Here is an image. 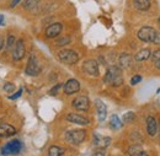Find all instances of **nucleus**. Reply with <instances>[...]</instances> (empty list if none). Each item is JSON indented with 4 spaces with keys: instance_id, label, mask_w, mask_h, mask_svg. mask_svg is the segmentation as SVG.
<instances>
[{
    "instance_id": "obj_1",
    "label": "nucleus",
    "mask_w": 160,
    "mask_h": 156,
    "mask_svg": "<svg viewBox=\"0 0 160 156\" xmlns=\"http://www.w3.org/2000/svg\"><path fill=\"white\" fill-rule=\"evenodd\" d=\"M105 82L108 84V85H112V86H120L123 82V75H122V69L120 66H116V65H112L107 69L106 74H105Z\"/></svg>"
},
{
    "instance_id": "obj_2",
    "label": "nucleus",
    "mask_w": 160,
    "mask_h": 156,
    "mask_svg": "<svg viewBox=\"0 0 160 156\" xmlns=\"http://www.w3.org/2000/svg\"><path fill=\"white\" fill-rule=\"evenodd\" d=\"M85 137H86V132L84 129H74L65 133V140L74 145H79L80 143H82Z\"/></svg>"
},
{
    "instance_id": "obj_3",
    "label": "nucleus",
    "mask_w": 160,
    "mask_h": 156,
    "mask_svg": "<svg viewBox=\"0 0 160 156\" xmlns=\"http://www.w3.org/2000/svg\"><path fill=\"white\" fill-rule=\"evenodd\" d=\"M21 149H22V143L18 139H14L1 148V155H15L20 153Z\"/></svg>"
},
{
    "instance_id": "obj_4",
    "label": "nucleus",
    "mask_w": 160,
    "mask_h": 156,
    "mask_svg": "<svg viewBox=\"0 0 160 156\" xmlns=\"http://www.w3.org/2000/svg\"><path fill=\"white\" fill-rule=\"evenodd\" d=\"M157 37V31L150 26H144L138 31V38L145 43H154Z\"/></svg>"
},
{
    "instance_id": "obj_5",
    "label": "nucleus",
    "mask_w": 160,
    "mask_h": 156,
    "mask_svg": "<svg viewBox=\"0 0 160 156\" xmlns=\"http://www.w3.org/2000/svg\"><path fill=\"white\" fill-rule=\"evenodd\" d=\"M58 58L64 64H75L79 60V56L72 49H63L58 53Z\"/></svg>"
},
{
    "instance_id": "obj_6",
    "label": "nucleus",
    "mask_w": 160,
    "mask_h": 156,
    "mask_svg": "<svg viewBox=\"0 0 160 156\" xmlns=\"http://www.w3.org/2000/svg\"><path fill=\"white\" fill-rule=\"evenodd\" d=\"M41 71V66L37 61V58L35 56H31L28 59V63H27V66H26V74L27 75H31V76H36L38 75Z\"/></svg>"
},
{
    "instance_id": "obj_7",
    "label": "nucleus",
    "mask_w": 160,
    "mask_h": 156,
    "mask_svg": "<svg viewBox=\"0 0 160 156\" xmlns=\"http://www.w3.org/2000/svg\"><path fill=\"white\" fill-rule=\"evenodd\" d=\"M73 107L78 111H88L89 107H90V102H89V98L86 96H80V97H77L74 101H73Z\"/></svg>"
},
{
    "instance_id": "obj_8",
    "label": "nucleus",
    "mask_w": 160,
    "mask_h": 156,
    "mask_svg": "<svg viewBox=\"0 0 160 156\" xmlns=\"http://www.w3.org/2000/svg\"><path fill=\"white\" fill-rule=\"evenodd\" d=\"M85 73H88L91 76H98L99 75V65L96 60H86L82 65Z\"/></svg>"
},
{
    "instance_id": "obj_9",
    "label": "nucleus",
    "mask_w": 160,
    "mask_h": 156,
    "mask_svg": "<svg viewBox=\"0 0 160 156\" xmlns=\"http://www.w3.org/2000/svg\"><path fill=\"white\" fill-rule=\"evenodd\" d=\"M80 90V84L78 80L75 79H70L65 82L64 85V92L67 95H73V94H77Z\"/></svg>"
},
{
    "instance_id": "obj_10",
    "label": "nucleus",
    "mask_w": 160,
    "mask_h": 156,
    "mask_svg": "<svg viewBox=\"0 0 160 156\" xmlns=\"http://www.w3.org/2000/svg\"><path fill=\"white\" fill-rule=\"evenodd\" d=\"M62 30H63L62 23H59V22L52 23V25L48 26L47 30H46V37H47V38H54V37H57L60 32H62Z\"/></svg>"
},
{
    "instance_id": "obj_11",
    "label": "nucleus",
    "mask_w": 160,
    "mask_h": 156,
    "mask_svg": "<svg viewBox=\"0 0 160 156\" xmlns=\"http://www.w3.org/2000/svg\"><path fill=\"white\" fill-rule=\"evenodd\" d=\"M25 56V43L22 39L16 41V44L14 47V52H12V58L14 60H21Z\"/></svg>"
},
{
    "instance_id": "obj_12",
    "label": "nucleus",
    "mask_w": 160,
    "mask_h": 156,
    "mask_svg": "<svg viewBox=\"0 0 160 156\" xmlns=\"http://www.w3.org/2000/svg\"><path fill=\"white\" fill-rule=\"evenodd\" d=\"M158 128H159V124L157 122V119L152 116L147 118V130H148V134L150 137H154L158 132Z\"/></svg>"
},
{
    "instance_id": "obj_13",
    "label": "nucleus",
    "mask_w": 160,
    "mask_h": 156,
    "mask_svg": "<svg viewBox=\"0 0 160 156\" xmlns=\"http://www.w3.org/2000/svg\"><path fill=\"white\" fill-rule=\"evenodd\" d=\"M67 120L72 122V123H75V124H80V125H88L90 123V120L86 117H82V116L77 115V113H69L67 116Z\"/></svg>"
},
{
    "instance_id": "obj_14",
    "label": "nucleus",
    "mask_w": 160,
    "mask_h": 156,
    "mask_svg": "<svg viewBox=\"0 0 160 156\" xmlns=\"http://www.w3.org/2000/svg\"><path fill=\"white\" fill-rule=\"evenodd\" d=\"M110 144H111V138L99 135V134H95V135H94V145H95L96 148L105 149V148H107Z\"/></svg>"
},
{
    "instance_id": "obj_15",
    "label": "nucleus",
    "mask_w": 160,
    "mask_h": 156,
    "mask_svg": "<svg viewBox=\"0 0 160 156\" xmlns=\"http://www.w3.org/2000/svg\"><path fill=\"white\" fill-rule=\"evenodd\" d=\"M16 133V129L10 124H0V138H9Z\"/></svg>"
},
{
    "instance_id": "obj_16",
    "label": "nucleus",
    "mask_w": 160,
    "mask_h": 156,
    "mask_svg": "<svg viewBox=\"0 0 160 156\" xmlns=\"http://www.w3.org/2000/svg\"><path fill=\"white\" fill-rule=\"evenodd\" d=\"M95 105H96V110H98V116H99V120L103 122L106 119L107 116V108H106V105L101 101V100H96L95 101Z\"/></svg>"
},
{
    "instance_id": "obj_17",
    "label": "nucleus",
    "mask_w": 160,
    "mask_h": 156,
    "mask_svg": "<svg viewBox=\"0 0 160 156\" xmlns=\"http://www.w3.org/2000/svg\"><path fill=\"white\" fill-rule=\"evenodd\" d=\"M134 57H132L129 53H122L120 56V65L121 68H129L132 65Z\"/></svg>"
},
{
    "instance_id": "obj_18",
    "label": "nucleus",
    "mask_w": 160,
    "mask_h": 156,
    "mask_svg": "<svg viewBox=\"0 0 160 156\" xmlns=\"http://www.w3.org/2000/svg\"><path fill=\"white\" fill-rule=\"evenodd\" d=\"M128 155L129 156H148V154L140 148L139 145H132L128 149Z\"/></svg>"
},
{
    "instance_id": "obj_19",
    "label": "nucleus",
    "mask_w": 160,
    "mask_h": 156,
    "mask_svg": "<svg viewBox=\"0 0 160 156\" xmlns=\"http://www.w3.org/2000/svg\"><path fill=\"white\" fill-rule=\"evenodd\" d=\"M134 6L139 11H147L150 7V0H134Z\"/></svg>"
},
{
    "instance_id": "obj_20",
    "label": "nucleus",
    "mask_w": 160,
    "mask_h": 156,
    "mask_svg": "<svg viewBox=\"0 0 160 156\" xmlns=\"http://www.w3.org/2000/svg\"><path fill=\"white\" fill-rule=\"evenodd\" d=\"M48 156H64V149L57 145H53L48 150Z\"/></svg>"
},
{
    "instance_id": "obj_21",
    "label": "nucleus",
    "mask_w": 160,
    "mask_h": 156,
    "mask_svg": "<svg viewBox=\"0 0 160 156\" xmlns=\"http://www.w3.org/2000/svg\"><path fill=\"white\" fill-rule=\"evenodd\" d=\"M150 57V51L149 49H142L139 51L136 56H134V59L137 61H143V60H147V59Z\"/></svg>"
},
{
    "instance_id": "obj_22",
    "label": "nucleus",
    "mask_w": 160,
    "mask_h": 156,
    "mask_svg": "<svg viewBox=\"0 0 160 156\" xmlns=\"http://www.w3.org/2000/svg\"><path fill=\"white\" fill-rule=\"evenodd\" d=\"M110 125H111V128L112 129H120L121 127H122V122H121V119L118 116H116V115H113L112 117L110 118Z\"/></svg>"
},
{
    "instance_id": "obj_23",
    "label": "nucleus",
    "mask_w": 160,
    "mask_h": 156,
    "mask_svg": "<svg viewBox=\"0 0 160 156\" xmlns=\"http://www.w3.org/2000/svg\"><path fill=\"white\" fill-rule=\"evenodd\" d=\"M38 2H40V0H25L23 1V6L27 10H32L38 5Z\"/></svg>"
},
{
    "instance_id": "obj_24",
    "label": "nucleus",
    "mask_w": 160,
    "mask_h": 156,
    "mask_svg": "<svg viewBox=\"0 0 160 156\" xmlns=\"http://www.w3.org/2000/svg\"><path fill=\"white\" fill-rule=\"evenodd\" d=\"M15 44H16V37L12 36V35H10V36L8 37V41H6V47H8V49H12V48L15 47Z\"/></svg>"
},
{
    "instance_id": "obj_25",
    "label": "nucleus",
    "mask_w": 160,
    "mask_h": 156,
    "mask_svg": "<svg viewBox=\"0 0 160 156\" xmlns=\"http://www.w3.org/2000/svg\"><path fill=\"white\" fill-rule=\"evenodd\" d=\"M134 118H136V115H134L133 112H127V113H124V116H123V122L131 123V122L134 120Z\"/></svg>"
},
{
    "instance_id": "obj_26",
    "label": "nucleus",
    "mask_w": 160,
    "mask_h": 156,
    "mask_svg": "<svg viewBox=\"0 0 160 156\" xmlns=\"http://www.w3.org/2000/svg\"><path fill=\"white\" fill-rule=\"evenodd\" d=\"M4 91H6V92H12V91H15V85L11 84V82L4 84Z\"/></svg>"
},
{
    "instance_id": "obj_27",
    "label": "nucleus",
    "mask_w": 160,
    "mask_h": 156,
    "mask_svg": "<svg viewBox=\"0 0 160 156\" xmlns=\"http://www.w3.org/2000/svg\"><path fill=\"white\" fill-rule=\"evenodd\" d=\"M70 42V38L69 37H62V38L57 39V46H65Z\"/></svg>"
},
{
    "instance_id": "obj_28",
    "label": "nucleus",
    "mask_w": 160,
    "mask_h": 156,
    "mask_svg": "<svg viewBox=\"0 0 160 156\" xmlns=\"http://www.w3.org/2000/svg\"><path fill=\"white\" fill-rule=\"evenodd\" d=\"M140 81H142V76L140 75H134L133 78L131 79V84L132 85H136V84H138Z\"/></svg>"
},
{
    "instance_id": "obj_29",
    "label": "nucleus",
    "mask_w": 160,
    "mask_h": 156,
    "mask_svg": "<svg viewBox=\"0 0 160 156\" xmlns=\"http://www.w3.org/2000/svg\"><path fill=\"white\" fill-rule=\"evenodd\" d=\"M21 94H22V89H20L18 92H15L14 95H11V96H9V98L10 100H16V98H19L21 96Z\"/></svg>"
},
{
    "instance_id": "obj_30",
    "label": "nucleus",
    "mask_w": 160,
    "mask_h": 156,
    "mask_svg": "<svg viewBox=\"0 0 160 156\" xmlns=\"http://www.w3.org/2000/svg\"><path fill=\"white\" fill-rule=\"evenodd\" d=\"M60 86H62V85H56V86L49 91V94H51V95H56V94L58 92V90L60 89Z\"/></svg>"
},
{
    "instance_id": "obj_31",
    "label": "nucleus",
    "mask_w": 160,
    "mask_h": 156,
    "mask_svg": "<svg viewBox=\"0 0 160 156\" xmlns=\"http://www.w3.org/2000/svg\"><path fill=\"white\" fill-rule=\"evenodd\" d=\"M153 58H154V63H155V61H157V60L160 58V49H159V51H155V52H154V54H153Z\"/></svg>"
},
{
    "instance_id": "obj_32",
    "label": "nucleus",
    "mask_w": 160,
    "mask_h": 156,
    "mask_svg": "<svg viewBox=\"0 0 160 156\" xmlns=\"http://www.w3.org/2000/svg\"><path fill=\"white\" fill-rule=\"evenodd\" d=\"M154 43H157V44H160V31H159V32H157V37H155V41H154Z\"/></svg>"
},
{
    "instance_id": "obj_33",
    "label": "nucleus",
    "mask_w": 160,
    "mask_h": 156,
    "mask_svg": "<svg viewBox=\"0 0 160 156\" xmlns=\"http://www.w3.org/2000/svg\"><path fill=\"white\" fill-rule=\"evenodd\" d=\"M2 25H5V17H4V15L0 14V26H2Z\"/></svg>"
},
{
    "instance_id": "obj_34",
    "label": "nucleus",
    "mask_w": 160,
    "mask_h": 156,
    "mask_svg": "<svg viewBox=\"0 0 160 156\" xmlns=\"http://www.w3.org/2000/svg\"><path fill=\"white\" fill-rule=\"evenodd\" d=\"M20 1H21V0H12V1H11V6H12V7H14V6H16V5H18Z\"/></svg>"
},
{
    "instance_id": "obj_35",
    "label": "nucleus",
    "mask_w": 160,
    "mask_h": 156,
    "mask_svg": "<svg viewBox=\"0 0 160 156\" xmlns=\"http://www.w3.org/2000/svg\"><path fill=\"white\" fill-rule=\"evenodd\" d=\"M92 156H105V153L103 151H96Z\"/></svg>"
},
{
    "instance_id": "obj_36",
    "label": "nucleus",
    "mask_w": 160,
    "mask_h": 156,
    "mask_svg": "<svg viewBox=\"0 0 160 156\" xmlns=\"http://www.w3.org/2000/svg\"><path fill=\"white\" fill-rule=\"evenodd\" d=\"M2 47H4V39H2V37L0 36V51L2 49Z\"/></svg>"
},
{
    "instance_id": "obj_37",
    "label": "nucleus",
    "mask_w": 160,
    "mask_h": 156,
    "mask_svg": "<svg viewBox=\"0 0 160 156\" xmlns=\"http://www.w3.org/2000/svg\"><path fill=\"white\" fill-rule=\"evenodd\" d=\"M155 66H157V68H158V69H160V58L158 59V60H157V61H155Z\"/></svg>"
},
{
    "instance_id": "obj_38",
    "label": "nucleus",
    "mask_w": 160,
    "mask_h": 156,
    "mask_svg": "<svg viewBox=\"0 0 160 156\" xmlns=\"http://www.w3.org/2000/svg\"><path fill=\"white\" fill-rule=\"evenodd\" d=\"M158 129H159V133H160V122H159V128Z\"/></svg>"
}]
</instances>
